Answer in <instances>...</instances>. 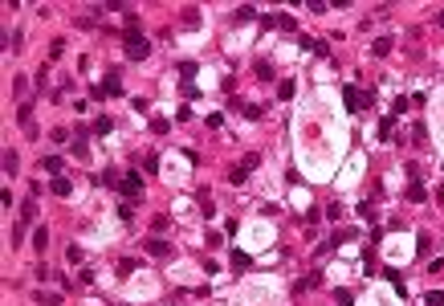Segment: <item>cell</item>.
<instances>
[{"instance_id":"3957f363","label":"cell","mask_w":444,"mask_h":306,"mask_svg":"<svg viewBox=\"0 0 444 306\" xmlns=\"http://www.w3.org/2000/svg\"><path fill=\"white\" fill-rule=\"evenodd\" d=\"M118 188H122V196H139V192H143V176H139V172H130V176H122V184H118Z\"/></svg>"},{"instance_id":"8fae6325","label":"cell","mask_w":444,"mask_h":306,"mask_svg":"<svg viewBox=\"0 0 444 306\" xmlns=\"http://www.w3.org/2000/svg\"><path fill=\"white\" fill-rule=\"evenodd\" d=\"M41 172H53V176H57V172H61V160H57V156H45V160H41Z\"/></svg>"},{"instance_id":"6da1fadb","label":"cell","mask_w":444,"mask_h":306,"mask_svg":"<svg viewBox=\"0 0 444 306\" xmlns=\"http://www.w3.org/2000/svg\"><path fill=\"white\" fill-rule=\"evenodd\" d=\"M126 57H130V62H143V57H151V41H147L139 29H134V33H126Z\"/></svg>"},{"instance_id":"8992f818","label":"cell","mask_w":444,"mask_h":306,"mask_svg":"<svg viewBox=\"0 0 444 306\" xmlns=\"http://www.w3.org/2000/svg\"><path fill=\"white\" fill-rule=\"evenodd\" d=\"M49 188H53V196H70V192H74V184H70L65 176H53V184H49Z\"/></svg>"},{"instance_id":"2e32d148","label":"cell","mask_w":444,"mask_h":306,"mask_svg":"<svg viewBox=\"0 0 444 306\" xmlns=\"http://www.w3.org/2000/svg\"><path fill=\"white\" fill-rule=\"evenodd\" d=\"M424 302H428V306H444V290H428Z\"/></svg>"},{"instance_id":"d6986e66","label":"cell","mask_w":444,"mask_h":306,"mask_svg":"<svg viewBox=\"0 0 444 306\" xmlns=\"http://www.w3.org/2000/svg\"><path fill=\"white\" fill-rule=\"evenodd\" d=\"M65 257H70L74 265H78V261H82V245H70V249H65Z\"/></svg>"},{"instance_id":"7a4b0ae2","label":"cell","mask_w":444,"mask_h":306,"mask_svg":"<svg viewBox=\"0 0 444 306\" xmlns=\"http://www.w3.org/2000/svg\"><path fill=\"white\" fill-rule=\"evenodd\" d=\"M94 94H98V98H114V94H122V78H118V70H110V74H106V82H102Z\"/></svg>"},{"instance_id":"30bf717a","label":"cell","mask_w":444,"mask_h":306,"mask_svg":"<svg viewBox=\"0 0 444 306\" xmlns=\"http://www.w3.org/2000/svg\"><path fill=\"white\" fill-rule=\"evenodd\" d=\"M110 127H114L110 114H98V118H94V131H98V135H110Z\"/></svg>"},{"instance_id":"4fadbf2b","label":"cell","mask_w":444,"mask_h":306,"mask_svg":"<svg viewBox=\"0 0 444 306\" xmlns=\"http://www.w3.org/2000/svg\"><path fill=\"white\" fill-rule=\"evenodd\" d=\"M407 196H412V200H424V184H420L416 176H412V184H407Z\"/></svg>"},{"instance_id":"ac0fdd59","label":"cell","mask_w":444,"mask_h":306,"mask_svg":"<svg viewBox=\"0 0 444 306\" xmlns=\"http://www.w3.org/2000/svg\"><path fill=\"white\" fill-rule=\"evenodd\" d=\"M13 90H17V94H29V78H25V74H21V78H17V82H13Z\"/></svg>"},{"instance_id":"9c48e42d","label":"cell","mask_w":444,"mask_h":306,"mask_svg":"<svg viewBox=\"0 0 444 306\" xmlns=\"http://www.w3.org/2000/svg\"><path fill=\"white\" fill-rule=\"evenodd\" d=\"M5 176H17V151L13 147L5 151Z\"/></svg>"},{"instance_id":"7c38bea8","label":"cell","mask_w":444,"mask_h":306,"mask_svg":"<svg viewBox=\"0 0 444 306\" xmlns=\"http://www.w3.org/2000/svg\"><path fill=\"white\" fill-rule=\"evenodd\" d=\"M249 265H253V257H249V253H241V249H236V253H232V269H249Z\"/></svg>"},{"instance_id":"ffe728a7","label":"cell","mask_w":444,"mask_h":306,"mask_svg":"<svg viewBox=\"0 0 444 306\" xmlns=\"http://www.w3.org/2000/svg\"><path fill=\"white\" fill-rule=\"evenodd\" d=\"M436 25H444V13H436Z\"/></svg>"},{"instance_id":"e0dca14e","label":"cell","mask_w":444,"mask_h":306,"mask_svg":"<svg viewBox=\"0 0 444 306\" xmlns=\"http://www.w3.org/2000/svg\"><path fill=\"white\" fill-rule=\"evenodd\" d=\"M257 74H261V78L269 82V78H273V66H269V62H257Z\"/></svg>"},{"instance_id":"5bb4252c","label":"cell","mask_w":444,"mask_h":306,"mask_svg":"<svg viewBox=\"0 0 444 306\" xmlns=\"http://www.w3.org/2000/svg\"><path fill=\"white\" fill-rule=\"evenodd\" d=\"M387 49H391V41H387V37H379V41H375V45H371V53H375V57H383V53H387Z\"/></svg>"},{"instance_id":"9a60e30c","label":"cell","mask_w":444,"mask_h":306,"mask_svg":"<svg viewBox=\"0 0 444 306\" xmlns=\"http://www.w3.org/2000/svg\"><path fill=\"white\" fill-rule=\"evenodd\" d=\"M33 217H37V204H33V200H29V204H25V208H21V225H29V221H33Z\"/></svg>"},{"instance_id":"ba28073f","label":"cell","mask_w":444,"mask_h":306,"mask_svg":"<svg viewBox=\"0 0 444 306\" xmlns=\"http://www.w3.org/2000/svg\"><path fill=\"white\" fill-rule=\"evenodd\" d=\"M147 253H155V257H167V253H172V245H167V241H147Z\"/></svg>"},{"instance_id":"277c9868","label":"cell","mask_w":444,"mask_h":306,"mask_svg":"<svg viewBox=\"0 0 444 306\" xmlns=\"http://www.w3.org/2000/svg\"><path fill=\"white\" fill-rule=\"evenodd\" d=\"M343 102H347V110H351V114H355V110H359V106H363V94H359V90H355V86H347V90H343Z\"/></svg>"},{"instance_id":"5b68a950","label":"cell","mask_w":444,"mask_h":306,"mask_svg":"<svg viewBox=\"0 0 444 306\" xmlns=\"http://www.w3.org/2000/svg\"><path fill=\"white\" fill-rule=\"evenodd\" d=\"M302 49H306V53H318V57H326V41H314V37H302Z\"/></svg>"},{"instance_id":"52a82bcc","label":"cell","mask_w":444,"mask_h":306,"mask_svg":"<svg viewBox=\"0 0 444 306\" xmlns=\"http://www.w3.org/2000/svg\"><path fill=\"white\" fill-rule=\"evenodd\" d=\"M45 245H49V229L41 225V229L33 233V249H37V253H45Z\"/></svg>"}]
</instances>
